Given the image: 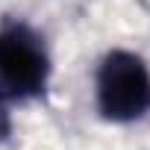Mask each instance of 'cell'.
Returning <instances> with one entry per match:
<instances>
[{"label":"cell","instance_id":"6da1fadb","mask_svg":"<svg viewBox=\"0 0 150 150\" xmlns=\"http://www.w3.org/2000/svg\"><path fill=\"white\" fill-rule=\"evenodd\" d=\"M97 106L109 121H135L150 109V71L127 50H115L97 71Z\"/></svg>","mask_w":150,"mask_h":150},{"label":"cell","instance_id":"7a4b0ae2","mask_svg":"<svg viewBox=\"0 0 150 150\" xmlns=\"http://www.w3.org/2000/svg\"><path fill=\"white\" fill-rule=\"evenodd\" d=\"M47 83V53L38 35L12 24L0 30V86L15 97H33Z\"/></svg>","mask_w":150,"mask_h":150}]
</instances>
